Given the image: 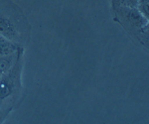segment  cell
Listing matches in <instances>:
<instances>
[{
  "label": "cell",
  "mask_w": 149,
  "mask_h": 124,
  "mask_svg": "<svg viewBox=\"0 0 149 124\" xmlns=\"http://www.w3.org/2000/svg\"><path fill=\"white\" fill-rule=\"evenodd\" d=\"M20 75V54H17V58L10 70L0 78V113L3 112L4 115L8 113L7 107H12L19 96L21 90Z\"/></svg>",
  "instance_id": "obj_1"
},
{
  "label": "cell",
  "mask_w": 149,
  "mask_h": 124,
  "mask_svg": "<svg viewBox=\"0 0 149 124\" xmlns=\"http://www.w3.org/2000/svg\"><path fill=\"white\" fill-rule=\"evenodd\" d=\"M115 10L117 12L118 18L124 24L125 27L128 28V31L139 33V35H143V30H148V19H146L140 13L137 8H131L125 6H115Z\"/></svg>",
  "instance_id": "obj_2"
},
{
  "label": "cell",
  "mask_w": 149,
  "mask_h": 124,
  "mask_svg": "<svg viewBox=\"0 0 149 124\" xmlns=\"http://www.w3.org/2000/svg\"><path fill=\"white\" fill-rule=\"evenodd\" d=\"M0 35L15 43H17L19 38L17 26L11 19L3 14H0Z\"/></svg>",
  "instance_id": "obj_3"
},
{
  "label": "cell",
  "mask_w": 149,
  "mask_h": 124,
  "mask_svg": "<svg viewBox=\"0 0 149 124\" xmlns=\"http://www.w3.org/2000/svg\"><path fill=\"white\" fill-rule=\"evenodd\" d=\"M19 50L14 54L1 55V56H0V78L10 70V68L13 66L14 62H15L16 58H17V54H18Z\"/></svg>",
  "instance_id": "obj_4"
},
{
  "label": "cell",
  "mask_w": 149,
  "mask_h": 124,
  "mask_svg": "<svg viewBox=\"0 0 149 124\" xmlns=\"http://www.w3.org/2000/svg\"><path fill=\"white\" fill-rule=\"evenodd\" d=\"M136 8L146 19L149 18V0H138Z\"/></svg>",
  "instance_id": "obj_5"
},
{
  "label": "cell",
  "mask_w": 149,
  "mask_h": 124,
  "mask_svg": "<svg viewBox=\"0 0 149 124\" xmlns=\"http://www.w3.org/2000/svg\"><path fill=\"white\" fill-rule=\"evenodd\" d=\"M138 0H117L115 6H125V7H131V8H135L137 6Z\"/></svg>",
  "instance_id": "obj_6"
},
{
  "label": "cell",
  "mask_w": 149,
  "mask_h": 124,
  "mask_svg": "<svg viewBox=\"0 0 149 124\" xmlns=\"http://www.w3.org/2000/svg\"><path fill=\"white\" fill-rule=\"evenodd\" d=\"M111 1H112V5H115V3H116V1H117V0H111Z\"/></svg>",
  "instance_id": "obj_7"
}]
</instances>
